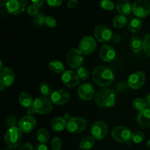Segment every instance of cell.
Segmentation results:
<instances>
[{"mask_svg":"<svg viewBox=\"0 0 150 150\" xmlns=\"http://www.w3.org/2000/svg\"><path fill=\"white\" fill-rule=\"evenodd\" d=\"M92 79L98 86L106 87L114 80V74L111 69L106 66H98L92 72Z\"/></svg>","mask_w":150,"mask_h":150,"instance_id":"cell-1","label":"cell"},{"mask_svg":"<svg viewBox=\"0 0 150 150\" xmlns=\"http://www.w3.org/2000/svg\"><path fill=\"white\" fill-rule=\"evenodd\" d=\"M115 92L108 88H103L98 91L95 96V100L100 108H111L116 103Z\"/></svg>","mask_w":150,"mask_h":150,"instance_id":"cell-2","label":"cell"},{"mask_svg":"<svg viewBox=\"0 0 150 150\" xmlns=\"http://www.w3.org/2000/svg\"><path fill=\"white\" fill-rule=\"evenodd\" d=\"M22 139L21 130L17 127H10L4 135V142L10 149H16L20 145Z\"/></svg>","mask_w":150,"mask_h":150,"instance_id":"cell-3","label":"cell"},{"mask_svg":"<svg viewBox=\"0 0 150 150\" xmlns=\"http://www.w3.org/2000/svg\"><path fill=\"white\" fill-rule=\"evenodd\" d=\"M111 134L113 139L117 142L126 143L131 139L133 133L129 127L125 126H118L113 129Z\"/></svg>","mask_w":150,"mask_h":150,"instance_id":"cell-4","label":"cell"},{"mask_svg":"<svg viewBox=\"0 0 150 150\" xmlns=\"http://www.w3.org/2000/svg\"><path fill=\"white\" fill-rule=\"evenodd\" d=\"M52 102L46 97H39L34 100L32 108L35 113L45 114L52 110Z\"/></svg>","mask_w":150,"mask_h":150,"instance_id":"cell-5","label":"cell"},{"mask_svg":"<svg viewBox=\"0 0 150 150\" xmlns=\"http://www.w3.org/2000/svg\"><path fill=\"white\" fill-rule=\"evenodd\" d=\"M132 12L138 18H145L150 13V3L147 0H136L132 6Z\"/></svg>","mask_w":150,"mask_h":150,"instance_id":"cell-6","label":"cell"},{"mask_svg":"<svg viewBox=\"0 0 150 150\" xmlns=\"http://www.w3.org/2000/svg\"><path fill=\"white\" fill-rule=\"evenodd\" d=\"M87 122L86 120L81 117H73L67 122L66 128L71 133H79L86 129Z\"/></svg>","mask_w":150,"mask_h":150,"instance_id":"cell-7","label":"cell"},{"mask_svg":"<svg viewBox=\"0 0 150 150\" xmlns=\"http://www.w3.org/2000/svg\"><path fill=\"white\" fill-rule=\"evenodd\" d=\"M94 35L95 38L100 42H106L111 40L112 38V31L105 25H98L94 29Z\"/></svg>","mask_w":150,"mask_h":150,"instance_id":"cell-8","label":"cell"},{"mask_svg":"<svg viewBox=\"0 0 150 150\" xmlns=\"http://www.w3.org/2000/svg\"><path fill=\"white\" fill-rule=\"evenodd\" d=\"M79 48L82 54L89 55L95 51L96 48V41L92 37H83L79 42Z\"/></svg>","mask_w":150,"mask_h":150,"instance_id":"cell-9","label":"cell"},{"mask_svg":"<svg viewBox=\"0 0 150 150\" xmlns=\"http://www.w3.org/2000/svg\"><path fill=\"white\" fill-rule=\"evenodd\" d=\"M26 5V0H7L6 7L9 13L16 16L24 11Z\"/></svg>","mask_w":150,"mask_h":150,"instance_id":"cell-10","label":"cell"},{"mask_svg":"<svg viewBox=\"0 0 150 150\" xmlns=\"http://www.w3.org/2000/svg\"><path fill=\"white\" fill-rule=\"evenodd\" d=\"M108 133V125L103 121H97L91 127V135L96 140H101Z\"/></svg>","mask_w":150,"mask_h":150,"instance_id":"cell-11","label":"cell"},{"mask_svg":"<svg viewBox=\"0 0 150 150\" xmlns=\"http://www.w3.org/2000/svg\"><path fill=\"white\" fill-rule=\"evenodd\" d=\"M83 58L82 54L79 50L73 48L68 52L67 56V64L72 68H79L81 67Z\"/></svg>","mask_w":150,"mask_h":150,"instance_id":"cell-12","label":"cell"},{"mask_svg":"<svg viewBox=\"0 0 150 150\" xmlns=\"http://www.w3.org/2000/svg\"><path fill=\"white\" fill-rule=\"evenodd\" d=\"M146 80V76L143 72L138 71L132 73L129 77L127 83L133 89H139L144 86Z\"/></svg>","mask_w":150,"mask_h":150,"instance_id":"cell-13","label":"cell"},{"mask_svg":"<svg viewBox=\"0 0 150 150\" xmlns=\"http://www.w3.org/2000/svg\"><path fill=\"white\" fill-rule=\"evenodd\" d=\"M70 100V94L64 89H58L51 95V100L54 104L57 105H63L67 103Z\"/></svg>","mask_w":150,"mask_h":150,"instance_id":"cell-14","label":"cell"},{"mask_svg":"<svg viewBox=\"0 0 150 150\" xmlns=\"http://www.w3.org/2000/svg\"><path fill=\"white\" fill-rule=\"evenodd\" d=\"M36 125V120L32 116L26 115L22 117L18 122V128L21 132L28 133L32 132Z\"/></svg>","mask_w":150,"mask_h":150,"instance_id":"cell-15","label":"cell"},{"mask_svg":"<svg viewBox=\"0 0 150 150\" xmlns=\"http://www.w3.org/2000/svg\"><path fill=\"white\" fill-rule=\"evenodd\" d=\"M62 81L68 87H75L80 83V79L77 73L72 70H65L62 76Z\"/></svg>","mask_w":150,"mask_h":150,"instance_id":"cell-16","label":"cell"},{"mask_svg":"<svg viewBox=\"0 0 150 150\" xmlns=\"http://www.w3.org/2000/svg\"><path fill=\"white\" fill-rule=\"evenodd\" d=\"M15 81L13 70L8 67H5L0 71V83L4 87H9Z\"/></svg>","mask_w":150,"mask_h":150,"instance_id":"cell-17","label":"cell"},{"mask_svg":"<svg viewBox=\"0 0 150 150\" xmlns=\"http://www.w3.org/2000/svg\"><path fill=\"white\" fill-rule=\"evenodd\" d=\"M78 95L83 100H90L95 96V89L91 83H83L79 88Z\"/></svg>","mask_w":150,"mask_h":150,"instance_id":"cell-18","label":"cell"},{"mask_svg":"<svg viewBox=\"0 0 150 150\" xmlns=\"http://www.w3.org/2000/svg\"><path fill=\"white\" fill-rule=\"evenodd\" d=\"M100 57L106 62L113 61L116 57V51L112 46L109 45H104L100 50Z\"/></svg>","mask_w":150,"mask_h":150,"instance_id":"cell-19","label":"cell"},{"mask_svg":"<svg viewBox=\"0 0 150 150\" xmlns=\"http://www.w3.org/2000/svg\"><path fill=\"white\" fill-rule=\"evenodd\" d=\"M137 123L142 128L150 127V108H145L140 111L137 117Z\"/></svg>","mask_w":150,"mask_h":150,"instance_id":"cell-20","label":"cell"},{"mask_svg":"<svg viewBox=\"0 0 150 150\" xmlns=\"http://www.w3.org/2000/svg\"><path fill=\"white\" fill-rule=\"evenodd\" d=\"M132 6L128 0H119L116 4V8L120 15L127 16L132 12Z\"/></svg>","mask_w":150,"mask_h":150,"instance_id":"cell-21","label":"cell"},{"mask_svg":"<svg viewBox=\"0 0 150 150\" xmlns=\"http://www.w3.org/2000/svg\"><path fill=\"white\" fill-rule=\"evenodd\" d=\"M66 125H67V122L62 117H56L53 119L51 124V128L56 132L62 131L66 127Z\"/></svg>","mask_w":150,"mask_h":150,"instance_id":"cell-22","label":"cell"},{"mask_svg":"<svg viewBox=\"0 0 150 150\" xmlns=\"http://www.w3.org/2000/svg\"><path fill=\"white\" fill-rule=\"evenodd\" d=\"M18 101L21 105V106L26 108H32L34 103L32 96L28 93H26V92H22V93L20 94Z\"/></svg>","mask_w":150,"mask_h":150,"instance_id":"cell-23","label":"cell"},{"mask_svg":"<svg viewBox=\"0 0 150 150\" xmlns=\"http://www.w3.org/2000/svg\"><path fill=\"white\" fill-rule=\"evenodd\" d=\"M95 145V139L92 136H86L81 140L79 147L83 150H89Z\"/></svg>","mask_w":150,"mask_h":150,"instance_id":"cell-24","label":"cell"},{"mask_svg":"<svg viewBox=\"0 0 150 150\" xmlns=\"http://www.w3.org/2000/svg\"><path fill=\"white\" fill-rule=\"evenodd\" d=\"M49 69L55 73H61L65 71L63 63L59 60H53L50 62Z\"/></svg>","mask_w":150,"mask_h":150,"instance_id":"cell-25","label":"cell"},{"mask_svg":"<svg viewBox=\"0 0 150 150\" xmlns=\"http://www.w3.org/2000/svg\"><path fill=\"white\" fill-rule=\"evenodd\" d=\"M130 48L133 52L138 54L143 48V40L137 37L133 38V39L130 41Z\"/></svg>","mask_w":150,"mask_h":150,"instance_id":"cell-26","label":"cell"},{"mask_svg":"<svg viewBox=\"0 0 150 150\" xmlns=\"http://www.w3.org/2000/svg\"><path fill=\"white\" fill-rule=\"evenodd\" d=\"M37 139L40 144H45V143H47L49 139V133L48 130L44 127L40 128L37 132Z\"/></svg>","mask_w":150,"mask_h":150,"instance_id":"cell-27","label":"cell"},{"mask_svg":"<svg viewBox=\"0 0 150 150\" xmlns=\"http://www.w3.org/2000/svg\"><path fill=\"white\" fill-rule=\"evenodd\" d=\"M127 23V18H126L125 16L123 15H119L114 17L113 19V26L115 28H118V29H122L124 27Z\"/></svg>","mask_w":150,"mask_h":150,"instance_id":"cell-28","label":"cell"},{"mask_svg":"<svg viewBox=\"0 0 150 150\" xmlns=\"http://www.w3.org/2000/svg\"><path fill=\"white\" fill-rule=\"evenodd\" d=\"M142 27V21L139 18H133L130 21L128 25V29L133 33L139 32Z\"/></svg>","mask_w":150,"mask_h":150,"instance_id":"cell-29","label":"cell"},{"mask_svg":"<svg viewBox=\"0 0 150 150\" xmlns=\"http://www.w3.org/2000/svg\"><path fill=\"white\" fill-rule=\"evenodd\" d=\"M133 107L136 111H139L140 112L146 108V103L142 98H137L133 101Z\"/></svg>","mask_w":150,"mask_h":150,"instance_id":"cell-30","label":"cell"},{"mask_svg":"<svg viewBox=\"0 0 150 150\" xmlns=\"http://www.w3.org/2000/svg\"><path fill=\"white\" fill-rule=\"evenodd\" d=\"M40 91L41 94L43 95L44 96L48 97L51 96L52 92V88L51 86L48 83H42L40 86Z\"/></svg>","mask_w":150,"mask_h":150,"instance_id":"cell-31","label":"cell"},{"mask_svg":"<svg viewBox=\"0 0 150 150\" xmlns=\"http://www.w3.org/2000/svg\"><path fill=\"white\" fill-rule=\"evenodd\" d=\"M77 75L79 77V79L83 81H86L89 76V72L87 69L83 66H81L79 68H78Z\"/></svg>","mask_w":150,"mask_h":150,"instance_id":"cell-32","label":"cell"},{"mask_svg":"<svg viewBox=\"0 0 150 150\" xmlns=\"http://www.w3.org/2000/svg\"><path fill=\"white\" fill-rule=\"evenodd\" d=\"M46 16H44L43 13H39L34 18V23L38 26H42L45 24V20Z\"/></svg>","mask_w":150,"mask_h":150,"instance_id":"cell-33","label":"cell"},{"mask_svg":"<svg viewBox=\"0 0 150 150\" xmlns=\"http://www.w3.org/2000/svg\"><path fill=\"white\" fill-rule=\"evenodd\" d=\"M145 136L142 132L141 131H136L133 133L132 135V141L136 144H140L144 140Z\"/></svg>","mask_w":150,"mask_h":150,"instance_id":"cell-34","label":"cell"},{"mask_svg":"<svg viewBox=\"0 0 150 150\" xmlns=\"http://www.w3.org/2000/svg\"><path fill=\"white\" fill-rule=\"evenodd\" d=\"M143 50L146 55L150 57V34L145 36L143 40Z\"/></svg>","mask_w":150,"mask_h":150,"instance_id":"cell-35","label":"cell"},{"mask_svg":"<svg viewBox=\"0 0 150 150\" xmlns=\"http://www.w3.org/2000/svg\"><path fill=\"white\" fill-rule=\"evenodd\" d=\"M100 6L103 9L105 10H113L114 8V4L111 0H102Z\"/></svg>","mask_w":150,"mask_h":150,"instance_id":"cell-36","label":"cell"},{"mask_svg":"<svg viewBox=\"0 0 150 150\" xmlns=\"http://www.w3.org/2000/svg\"><path fill=\"white\" fill-rule=\"evenodd\" d=\"M51 146L54 150H60L62 147V142L59 138H54L51 142Z\"/></svg>","mask_w":150,"mask_h":150,"instance_id":"cell-37","label":"cell"},{"mask_svg":"<svg viewBox=\"0 0 150 150\" xmlns=\"http://www.w3.org/2000/svg\"><path fill=\"white\" fill-rule=\"evenodd\" d=\"M45 24L50 28H54L57 26V21L52 16H46L45 20Z\"/></svg>","mask_w":150,"mask_h":150,"instance_id":"cell-38","label":"cell"},{"mask_svg":"<svg viewBox=\"0 0 150 150\" xmlns=\"http://www.w3.org/2000/svg\"><path fill=\"white\" fill-rule=\"evenodd\" d=\"M26 12H27V14L31 16H35L39 13H38V7L35 5H33V4H31L27 7Z\"/></svg>","mask_w":150,"mask_h":150,"instance_id":"cell-39","label":"cell"},{"mask_svg":"<svg viewBox=\"0 0 150 150\" xmlns=\"http://www.w3.org/2000/svg\"><path fill=\"white\" fill-rule=\"evenodd\" d=\"M17 123L18 122L17 120H16V118L15 117H13V116H10V117L7 119V124L10 127H16Z\"/></svg>","mask_w":150,"mask_h":150,"instance_id":"cell-40","label":"cell"},{"mask_svg":"<svg viewBox=\"0 0 150 150\" xmlns=\"http://www.w3.org/2000/svg\"><path fill=\"white\" fill-rule=\"evenodd\" d=\"M47 4L51 7H59L62 4V0H45Z\"/></svg>","mask_w":150,"mask_h":150,"instance_id":"cell-41","label":"cell"},{"mask_svg":"<svg viewBox=\"0 0 150 150\" xmlns=\"http://www.w3.org/2000/svg\"><path fill=\"white\" fill-rule=\"evenodd\" d=\"M19 150H35V149L31 144L25 143L21 146Z\"/></svg>","mask_w":150,"mask_h":150,"instance_id":"cell-42","label":"cell"},{"mask_svg":"<svg viewBox=\"0 0 150 150\" xmlns=\"http://www.w3.org/2000/svg\"><path fill=\"white\" fill-rule=\"evenodd\" d=\"M77 0H69L67 1V7L70 9H74L76 8V5H77Z\"/></svg>","mask_w":150,"mask_h":150,"instance_id":"cell-43","label":"cell"},{"mask_svg":"<svg viewBox=\"0 0 150 150\" xmlns=\"http://www.w3.org/2000/svg\"><path fill=\"white\" fill-rule=\"evenodd\" d=\"M45 1V0H31L32 4H33V5H35L36 7H41V6L43 4L44 1Z\"/></svg>","mask_w":150,"mask_h":150,"instance_id":"cell-44","label":"cell"},{"mask_svg":"<svg viewBox=\"0 0 150 150\" xmlns=\"http://www.w3.org/2000/svg\"><path fill=\"white\" fill-rule=\"evenodd\" d=\"M35 150H48V147L44 144H38L36 146H35Z\"/></svg>","mask_w":150,"mask_h":150,"instance_id":"cell-45","label":"cell"},{"mask_svg":"<svg viewBox=\"0 0 150 150\" xmlns=\"http://www.w3.org/2000/svg\"><path fill=\"white\" fill-rule=\"evenodd\" d=\"M71 116H70V114H64V120H65V121L67 122H68V121H70V120H71Z\"/></svg>","mask_w":150,"mask_h":150,"instance_id":"cell-46","label":"cell"},{"mask_svg":"<svg viewBox=\"0 0 150 150\" xmlns=\"http://www.w3.org/2000/svg\"><path fill=\"white\" fill-rule=\"evenodd\" d=\"M35 111H34L33 108H32H32H28V110H27L28 115L32 116L34 114H35Z\"/></svg>","mask_w":150,"mask_h":150,"instance_id":"cell-47","label":"cell"},{"mask_svg":"<svg viewBox=\"0 0 150 150\" xmlns=\"http://www.w3.org/2000/svg\"><path fill=\"white\" fill-rule=\"evenodd\" d=\"M6 4H7V0H0V5H1V7L6 5Z\"/></svg>","mask_w":150,"mask_h":150,"instance_id":"cell-48","label":"cell"},{"mask_svg":"<svg viewBox=\"0 0 150 150\" xmlns=\"http://www.w3.org/2000/svg\"><path fill=\"white\" fill-rule=\"evenodd\" d=\"M146 103H147L148 105H150V93L148 94L147 97H146Z\"/></svg>","mask_w":150,"mask_h":150,"instance_id":"cell-49","label":"cell"},{"mask_svg":"<svg viewBox=\"0 0 150 150\" xmlns=\"http://www.w3.org/2000/svg\"><path fill=\"white\" fill-rule=\"evenodd\" d=\"M4 86H3V85H1V84H0V91H1V92H2L3 90H4Z\"/></svg>","mask_w":150,"mask_h":150,"instance_id":"cell-50","label":"cell"},{"mask_svg":"<svg viewBox=\"0 0 150 150\" xmlns=\"http://www.w3.org/2000/svg\"><path fill=\"white\" fill-rule=\"evenodd\" d=\"M146 146L150 149V140H148L147 142H146Z\"/></svg>","mask_w":150,"mask_h":150,"instance_id":"cell-51","label":"cell"},{"mask_svg":"<svg viewBox=\"0 0 150 150\" xmlns=\"http://www.w3.org/2000/svg\"><path fill=\"white\" fill-rule=\"evenodd\" d=\"M7 150H11V149H7Z\"/></svg>","mask_w":150,"mask_h":150,"instance_id":"cell-52","label":"cell"}]
</instances>
